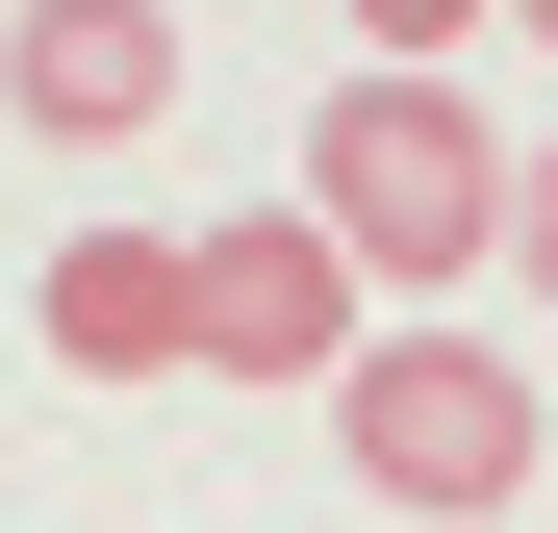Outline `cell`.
Returning a JSON list of instances; mask_svg holds the SVG:
<instances>
[{
    "instance_id": "cell-7",
    "label": "cell",
    "mask_w": 558,
    "mask_h": 533,
    "mask_svg": "<svg viewBox=\"0 0 558 533\" xmlns=\"http://www.w3.org/2000/svg\"><path fill=\"white\" fill-rule=\"evenodd\" d=\"M508 280L558 305V153H508Z\"/></svg>"
},
{
    "instance_id": "cell-8",
    "label": "cell",
    "mask_w": 558,
    "mask_h": 533,
    "mask_svg": "<svg viewBox=\"0 0 558 533\" xmlns=\"http://www.w3.org/2000/svg\"><path fill=\"white\" fill-rule=\"evenodd\" d=\"M508 26H533V51H558V0H508Z\"/></svg>"
},
{
    "instance_id": "cell-4",
    "label": "cell",
    "mask_w": 558,
    "mask_h": 533,
    "mask_svg": "<svg viewBox=\"0 0 558 533\" xmlns=\"http://www.w3.org/2000/svg\"><path fill=\"white\" fill-rule=\"evenodd\" d=\"M0 128L26 153H153L178 128V0H0Z\"/></svg>"
},
{
    "instance_id": "cell-6",
    "label": "cell",
    "mask_w": 558,
    "mask_h": 533,
    "mask_svg": "<svg viewBox=\"0 0 558 533\" xmlns=\"http://www.w3.org/2000/svg\"><path fill=\"white\" fill-rule=\"evenodd\" d=\"M457 26L483 0H355V76H457Z\"/></svg>"
},
{
    "instance_id": "cell-3",
    "label": "cell",
    "mask_w": 558,
    "mask_h": 533,
    "mask_svg": "<svg viewBox=\"0 0 558 533\" xmlns=\"http://www.w3.org/2000/svg\"><path fill=\"white\" fill-rule=\"evenodd\" d=\"M355 355H381V280L305 204H229L204 229V381H355Z\"/></svg>"
},
{
    "instance_id": "cell-5",
    "label": "cell",
    "mask_w": 558,
    "mask_h": 533,
    "mask_svg": "<svg viewBox=\"0 0 558 533\" xmlns=\"http://www.w3.org/2000/svg\"><path fill=\"white\" fill-rule=\"evenodd\" d=\"M26 330H51V381H204V229H76Z\"/></svg>"
},
{
    "instance_id": "cell-1",
    "label": "cell",
    "mask_w": 558,
    "mask_h": 533,
    "mask_svg": "<svg viewBox=\"0 0 558 533\" xmlns=\"http://www.w3.org/2000/svg\"><path fill=\"white\" fill-rule=\"evenodd\" d=\"M305 229L381 280V330H457V280L508 254V128L457 102V76H330V128H305Z\"/></svg>"
},
{
    "instance_id": "cell-2",
    "label": "cell",
    "mask_w": 558,
    "mask_h": 533,
    "mask_svg": "<svg viewBox=\"0 0 558 533\" xmlns=\"http://www.w3.org/2000/svg\"><path fill=\"white\" fill-rule=\"evenodd\" d=\"M330 458L355 483H381V508H508L533 483V355H483V330H381V355H355V381H330Z\"/></svg>"
}]
</instances>
